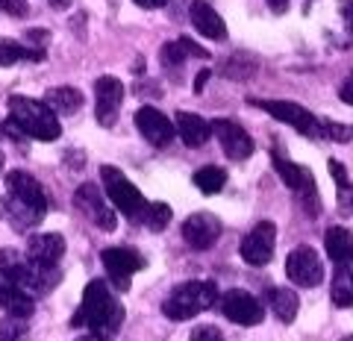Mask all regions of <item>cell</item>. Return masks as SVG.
Returning <instances> with one entry per match:
<instances>
[{
    "label": "cell",
    "mask_w": 353,
    "mask_h": 341,
    "mask_svg": "<svg viewBox=\"0 0 353 341\" xmlns=\"http://www.w3.org/2000/svg\"><path fill=\"white\" fill-rule=\"evenodd\" d=\"M330 174L336 177L339 183V189H341V203H347V189H350V180H347V171H345V165L336 162V159H330Z\"/></svg>",
    "instance_id": "obj_31"
},
{
    "label": "cell",
    "mask_w": 353,
    "mask_h": 341,
    "mask_svg": "<svg viewBox=\"0 0 353 341\" xmlns=\"http://www.w3.org/2000/svg\"><path fill=\"white\" fill-rule=\"evenodd\" d=\"M194 185L203 194H218L227 185V171L218 168V165H206V168H201L194 174Z\"/></svg>",
    "instance_id": "obj_28"
},
{
    "label": "cell",
    "mask_w": 353,
    "mask_h": 341,
    "mask_svg": "<svg viewBox=\"0 0 353 341\" xmlns=\"http://www.w3.org/2000/svg\"><path fill=\"white\" fill-rule=\"evenodd\" d=\"M174 133L180 136L189 147H203L212 130H209V121L194 115V112H176L174 115Z\"/></svg>",
    "instance_id": "obj_21"
},
{
    "label": "cell",
    "mask_w": 353,
    "mask_h": 341,
    "mask_svg": "<svg viewBox=\"0 0 353 341\" xmlns=\"http://www.w3.org/2000/svg\"><path fill=\"white\" fill-rule=\"evenodd\" d=\"M209 74H212V71H201V74H197V80H194V89H197V92L203 89V83L209 80Z\"/></svg>",
    "instance_id": "obj_35"
},
{
    "label": "cell",
    "mask_w": 353,
    "mask_h": 341,
    "mask_svg": "<svg viewBox=\"0 0 353 341\" xmlns=\"http://www.w3.org/2000/svg\"><path fill=\"white\" fill-rule=\"evenodd\" d=\"M71 3H74V0H50V6H53V9H59V12H62V9H68Z\"/></svg>",
    "instance_id": "obj_38"
},
{
    "label": "cell",
    "mask_w": 353,
    "mask_h": 341,
    "mask_svg": "<svg viewBox=\"0 0 353 341\" xmlns=\"http://www.w3.org/2000/svg\"><path fill=\"white\" fill-rule=\"evenodd\" d=\"M24 59L41 62L44 59V48H27V45H21V41H15V39L0 41V68L15 65V62H24Z\"/></svg>",
    "instance_id": "obj_26"
},
{
    "label": "cell",
    "mask_w": 353,
    "mask_h": 341,
    "mask_svg": "<svg viewBox=\"0 0 353 341\" xmlns=\"http://www.w3.org/2000/svg\"><path fill=\"white\" fill-rule=\"evenodd\" d=\"M136 3H139L141 9H159V6L168 3V0H136Z\"/></svg>",
    "instance_id": "obj_34"
},
{
    "label": "cell",
    "mask_w": 353,
    "mask_h": 341,
    "mask_svg": "<svg viewBox=\"0 0 353 341\" xmlns=\"http://www.w3.org/2000/svg\"><path fill=\"white\" fill-rule=\"evenodd\" d=\"M121 103H124V83L115 76H101L94 83V115L101 121V127L115 124Z\"/></svg>",
    "instance_id": "obj_15"
},
{
    "label": "cell",
    "mask_w": 353,
    "mask_h": 341,
    "mask_svg": "<svg viewBox=\"0 0 353 341\" xmlns=\"http://www.w3.org/2000/svg\"><path fill=\"white\" fill-rule=\"evenodd\" d=\"M124 324V306L112 294L106 280H92L83 291L80 309L74 312L71 327H85L88 335L112 338Z\"/></svg>",
    "instance_id": "obj_2"
},
{
    "label": "cell",
    "mask_w": 353,
    "mask_h": 341,
    "mask_svg": "<svg viewBox=\"0 0 353 341\" xmlns=\"http://www.w3.org/2000/svg\"><path fill=\"white\" fill-rule=\"evenodd\" d=\"M189 338L192 341H224V333H221L218 327H212V324H203V327H194Z\"/></svg>",
    "instance_id": "obj_32"
},
{
    "label": "cell",
    "mask_w": 353,
    "mask_h": 341,
    "mask_svg": "<svg viewBox=\"0 0 353 341\" xmlns=\"http://www.w3.org/2000/svg\"><path fill=\"white\" fill-rule=\"evenodd\" d=\"M221 312H224L227 321H233L239 327H256L265 318L262 303L245 289H230L221 297Z\"/></svg>",
    "instance_id": "obj_13"
},
{
    "label": "cell",
    "mask_w": 353,
    "mask_h": 341,
    "mask_svg": "<svg viewBox=\"0 0 353 341\" xmlns=\"http://www.w3.org/2000/svg\"><path fill=\"white\" fill-rule=\"evenodd\" d=\"M253 106L265 109L268 115H274L283 124L294 127L301 136L309 138H321V118H315L309 109H303L301 103H292V101H250Z\"/></svg>",
    "instance_id": "obj_7"
},
{
    "label": "cell",
    "mask_w": 353,
    "mask_h": 341,
    "mask_svg": "<svg viewBox=\"0 0 353 341\" xmlns=\"http://www.w3.org/2000/svg\"><path fill=\"white\" fill-rule=\"evenodd\" d=\"M221 233H224V227L212 212H194L183 221V238L194 250H209L221 238Z\"/></svg>",
    "instance_id": "obj_16"
},
{
    "label": "cell",
    "mask_w": 353,
    "mask_h": 341,
    "mask_svg": "<svg viewBox=\"0 0 353 341\" xmlns=\"http://www.w3.org/2000/svg\"><path fill=\"white\" fill-rule=\"evenodd\" d=\"M274 168H277L280 180L289 185V189L301 197L303 206L309 209V203H312V212H318V192H315V180L312 174H309L303 165H297L292 159H285L280 150H274Z\"/></svg>",
    "instance_id": "obj_11"
},
{
    "label": "cell",
    "mask_w": 353,
    "mask_h": 341,
    "mask_svg": "<svg viewBox=\"0 0 353 341\" xmlns=\"http://www.w3.org/2000/svg\"><path fill=\"white\" fill-rule=\"evenodd\" d=\"M101 180H103V192L109 197V203H112L121 215H127L130 221H139V215H141V209H145L148 200L141 197V192L136 185H132L115 165H103Z\"/></svg>",
    "instance_id": "obj_6"
},
{
    "label": "cell",
    "mask_w": 353,
    "mask_h": 341,
    "mask_svg": "<svg viewBox=\"0 0 353 341\" xmlns=\"http://www.w3.org/2000/svg\"><path fill=\"white\" fill-rule=\"evenodd\" d=\"M324 245H327V256L336 262V268H350V233L345 227H330Z\"/></svg>",
    "instance_id": "obj_24"
},
{
    "label": "cell",
    "mask_w": 353,
    "mask_h": 341,
    "mask_svg": "<svg viewBox=\"0 0 353 341\" xmlns=\"http://www.w3.org/2000/svg\"><path fill=\"white\" fill-rule=\"evenodd\" d=\"M341 341H350V338H341Z\"/></svg>",
    "instance_id": "obj_41"
},
{
    "label": "cell",
    "mask_w": 353,
    "mask_h": 341,
    "mask_svg": "<svg viewBox=\"0 0 353 341\" xmlns=\"http://www.w3.org/2000/svg\"><path fill=\"white\" fill-rule=\"evenodd\" d=\"M27 321H21V318H3L0 321V341H27Z\"/></svg>",
    "instance_id": "obj_30"
},
{
    "label": "cell",
    "mask_w": 353,
    "mask_h": 341,
    "mask_svg": "<svg viewBox=\"0 0 353 341\" xmlns=\"http://www.w3.org/2000/svg\"><path fill=\"white\" fill-rule=\"evenodd\" d=\"M209 130H212L215 138L221 141L224 156L233 159V162H245V159L253 156V150H256V145H253L248 130L239 127L236 121H230V118H215L212 124H209Z\"/></svg>",
    "instance_id": "obj_10"
},
{
    "label": "cell",
    "mask_w": 353,
    "mask_h": 341,
    "mask_svg": "<svg viewBox=\"0 0 353 341\" xmlns=\"http://www.w3.org/2000/svg\"><path fill=\"white\" fill-rule=\"evenodd\" d=\"M41 103L48 106L53 115H74V112H80V106H83V92L74 89V85H57V89H50L44 94Z\"/></svg>",
    "instance_id": "obj_22"
},
{
    "label": "cell",
    "mask_w": 353,
    "mask_h": 341,
    "mask_svg": "<svg viewBox=\"0 0 353 341\" xmlns=\"http://www.w3.org/2000/svg\"><path fill=\"white\" fill-rule=\"evenodd\" d=\"M136 127H139V133L145 136L148 145L153 147H168L171 141H174V121H168V115H162L159 109H153V106H141L139 112H136Z\"/></svg>",
    "instance_id": "obj_17"
},
{
    "label": "cell",
    "mask_w": 353,
    "mask_h": 341,
    "mask_svg": "<svg viewBox=\"0 0 353 341\" xmlns=\"http://www.w3.org/2000/svg\"><path fill=\"white\" fill-rule=\"evenodd\" d=\"M136 224H145L153 233H162V229L171 224V206L168 203H145Z\"/></svg>",
    "instance_id": "obj_27"
},
{
    "label": "cell",
    "mask_w": 353,
    "mask_h": 341,
    "mask_svg": "<svg viewBox=\"0 0 353 341\" xmlns=\"http://www.w3.org/2000/svg\"><path fill=\"white\" fill-rule=\"evenodd\" d=\"M74 203L80 206V212L88 215V221H92L94 227L106 229V233H112V229L118 227V218H115V212H112V206L103 200V194L97 192L94 183H83L80 189L74 192Z\"/></svg>",
    "instance_id": "obj_14"
},
{
    "label": "cell",
    "mask_w": 353,
    "mask_h": 341,
    "mask_svg": "<svg viewBox=\"0 0 353 341\" xmlns=\"http://www.w3.org/2000/svg\"><path fill=\"white\" fill-rule=\"evenodd\" d=\"M189 56L209 59V50H203L201 45H194L192 39H176V41H168V45L162 48V53H159V59H162L165 68H180V65Z\"/></svg>",
    "instance_id": "obj_23"
},
{
    "label": "cell",
    "mask_w": 353,
    "mask_h": 341,
    "mask_svg": "<svg viewBox=\"0 0 353 341\" xmlns=\"http://www.w3.org/2000/svg\"><path fill=\"white\" fill-rule=\"evenodd\" d=\"M215 303H218V285L209 280H192V282H180L168 294V300L162 303V315L171 318V321H189V318L212 309Z\"/></svg>",
    "instance_id": "obj_5"
},
{
    "label": "cell",
    "mask_w": 353,
    "mask_h": 341,
    "mask_svg": "<svg viewBox=\"0 0 353 341\" xmlns=\"http://www.w3.org/2000/svg\"><path fill=\"white\" fill-rule=\"evenodd\" d=\"M65 256V238L59 233H41L32 236L27 241V259L36 262V265H59V259Z\"/></svg>",
    "instance_id": "obj_18"
},
{
    "label": "cell",
    "mask_w": 353,
    "mask_h": 341,
    "mask_svg": "<svg viewBox=\"0 0 353 341\" xmlns=\"http://www.w3.org/2000/svg\"><path fill=\"white\" fill-rule=\"evenodd\" d=\"M0 9L12 18H24L27 15V0H0Z\"/></svg>",
    "instance_id": "obj_33"
},
{
    "label": "cell",
    "mask_w": 353,
    "mask_h": 341,
    "mask_svg": "<svg viewBox=\"0 0 353 341\" xmlns=\"http://www.w3.org/2000/svg\"><path fill=\"white\" fill-rule=\"evenodd\" d=\"M77 341H109V338H101V335H83V338H77Z\"/></svg>",
    "instance_id": "obj_40"
},
{
    "label": "cell",
    "mask_w": 353,
    "mask_h": 341,
    "mask_svg": "<svg viewBox=\"0 0 353 341\" xmlns=\"http://www.w3.org/2000/svg\"><path fill=\"white\" fill-rule=\"evenodd\" d=\"M341 101H345V103H353V97H350V80L341 85Z\"/></svg>",
    "instance_id": "obj_37"
},
{
    "label": "cell",
    "mask_w": 353,
    "mask_h": 341,
    "mask_svg": "<svg viewBox=\"0 0 353 341\" xmlns=\"http://www.w3.org/2000/svg\"><path fill=\"white\" fill-rule=\"evenodd\" d=\"M9 124H12L21 136H30L39 141H57L62 136L57 115L41 101H32V97H24V94L9 97Z\"/></svg>",
    "instance_id": "obj_4"
},
{
    "label": "cell",
    "mask_w": 353,
    "mask_h": 341,
    "mask_svg": "<svg viewBox=\"0 0 353 341\" xmlns=\"http://www.w3.org/2000/svg\"><path fill=\"white\" fill-rule=\"evenodd\" d=\"M0 309L6 312V318H21V321H27V318L36 312V300H32L27 291H21L18 285L0 277Z\"/></svg>",
    "instance_id": "obj_20"
},
{
    "label": "cell",
    "mask_w": 353,
    "mask_h": 341,
    "mask_svg": "<svg viewBox=\"0 0 353 341\" xmlns=\"http://www.w3.org/2000/svg\"><path fill=\"white\" fill-rule=\"evenodd\" d=\"M268 306L283 324H292L297 318V309H301V300L292 289H268Z\"/></svg>",
    "instance_id": "obj_25"
},
{
    "label": "cell",
    "mask_w": 353,
    "mask_h": 341,
    "mask_svg": "<svg viewBox=\"0 0 353 341\" xmlns=\"http://www.w3.org/2000/svg\"><path fill=\"white\" fill-rule=\"evenodd\" d=\"M0 277L18 285V289L27 291L30 297H36V294H48L53 285L62 280V273L57 265L53 268L36 265V262H30L27 256H21L15 250H3L0 253Z\"/></svg>",
    "instance_id": "obj_3"
},
{
    "label": "cell",
    "mask_w": 353,
    "mask_h": 341,
    "mask_svg": "<svg viewBox=\"0 0 353 341\" xmlns=\"http://www.w3.org/2000/svg\"><path fill=\"white\" fill-rule=\"evenodd\" d=\"M274 12H285V6H289V0H268Z\"/></svg>",
    "instance_id": "obj_36"
},
{
    "label": "cell",
    "mask_w": 353,
    "mask_h": 341,
    "mask_svg": "<svg viewBox=\"0 0 353 341\" xmlns=\"http://www.w3.org/2000/svg\"><path fill=\"white\" fill-rule=\"evenodd\" d=\"M274 247H277V227L271 221H259L241 241V259L253 268H262L274 259Z\"/></svg>",
    "instance_id": "obj_12"
},
{
    "label": "cell",
    "mask_w": 353,
    "mask_h": 341,
    "mask_svg": "<svg viewBox=\"0 0 353 341\" xmlns=\"http://www.w3.org/2000/svg\"><path fill=\"white\" fill-rule=\"evenodd\" d=\"M189 18H192V27L201 32V36L212 39V41H224L227 39V24L206 0H194L192 9H189Z\"/></svg>",
    "instance_id": "obj_19"
},
{
    "label": "cell",
    "mask_w": 353,
    "mask_h": 341,
    "mask_svg": "<svg viewBox=\"0 0 353 341\" xmlns=\"http://www.w3.org/2000/svg\"><path fill=\"white\" fill-rule=\"evenodd\" d=\"M333 303L339 309H347L353 303V291H350V268H339L336 282H333Z\"/></svg>",
    "instance_id": "obj_29"
},
{
    "label": "cell",
    "mask_w": 353,
    "mask_h": 341,
    "mask_svg": "<svg viewBox=\"0 0 353 341\" xmlns=\"http://www.w3.org/2000/svg\"><path fill=\"white\" fill-rule=\"evenodd\" d=\"M341 3V15H345V21H350V0H339Z\"/></svg>",
    "instance_id": "obj_39"
},
{
    "label": "cell",
    "mask_w": 353,
    "mask_h": 341,
    "mask_svg": "<svg viewBox=\"0 0 353 341\" xmlns=\"http://www.w3.org/2000/svg\"><path fill=\"white\" fill-rule=\"evenodd\" d=\"M6 200L0 203V218L9 221V227L18 233L39 227L44 212H48V194H44L41 183L30 177L27 171H9L6 174Z\"/></svg>",
    "instance_id": "obj_1"
},
{
    "label": "cell",
    "mask_w": 353,
    "mask_h": 341,
    "mask_svg": "<svg viewBox=\"0 0 353 341\" xmlns=\"http://www.w3.org/2000/svg\"><path fill=\"white\" fill-rule=\"evenodd\" d=\"M285 277L294 285L315 289V285H321V280H324V262L309 245H301L285 256Z\"/></svg>",
    "instance_id": "obj_9"
},
{
    "label": "cell",
    "mask_w": 353,
    "mask_h": 341,
    "mask_svg": "<svg viewBox=\"0 0 353 341\" xmlns=\"http://www.w3.org/2000/svg\"><path fill=\"white\" fill-rule=\"evenodd\" d=\"M101 262L106 268V277L112 280V285L118 291H127L132 273H139L145 268V256L132 247H106L101 253Z\"/></svg>",
    "instance_id": "obj_8"
}]
</instances>
